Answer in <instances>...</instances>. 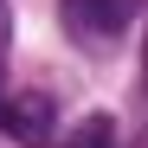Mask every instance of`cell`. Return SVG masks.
<instances>
[{"instance_id":"1","label":"cell","mask_w":148,"mask_h":148,"mask_svg":"<svg viewBox=\"0 0 148 148\" xmlns=\"http://www.w3.org/2000/svg\"><path fill=\"white\" fill-rule=\"evenodd\" d=\"M0 129H7L19 148H45V142L58 135L52 90H13V97H0Z\"/></svg>"},{"instance_id":"2","label":"cell","mask_w":148,"mask_h":148,"mask_svg":"<svg viewBox=\"0 0 148 148\" xmlns=\"http://www.w3.org/2000/svg\"><path fill=\"white\" fill-rule=\"evenodd\" d=\"M135 0H64V26L77 39H116L122 26H129Z\"/></svg>"},{"instance_id":"3","label":"cell","mask_w":148,"mask_h":148,"mask_svg":"<svg viewBox=\"0 0 148 148\" xmlns=\"http://www.w3.org/2000/svg\"><path fill=\"white\" fill-rule=\"evenodd\" d=\"M64 148H116V122L110 116H84V129L71 135Z\"/></svg>"},{"instance_id":"4","label":"cell","mask_w":148,"mask_h":148,"mask_svg":"<svg viewBox=\"0 0 148 148\" xmlns=\"http://www.w3.org/2000/svg\"><path fill=\"white\" fill-rule=\"evenodd\" d=\"M7 45H13V19H7V0H0V64H7Z\"/></svg>"},{"instance_id":"5","label":"cell","mask_w":148,"mask_h":148,"mask_svg":"<svg viewBox=\"0 0 148 148\" xmlns=\"http://www.w3.org/2000/svg\"><path fill=\"white\" fill-rule=\"evenodd\" d=\"M142 64H148V45H142Z\"/></svg>"}]
</instances>
